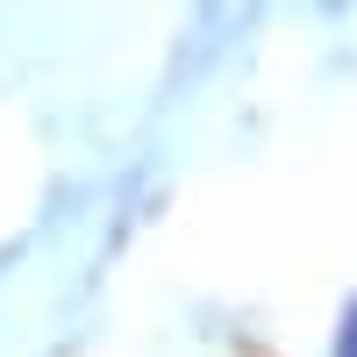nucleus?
<instances>
[{
    "mask_svg": "<svg viewBox=\"0 0 357 357\" xmlns=\"http://www.w3.org/2000/svg\"><path fill=\"white\" fill-rule=\"evenodd\" d=\"M336 357H357V301L343 307V329H336Z\"/></svg>",
    "mask_w": 357,
    "mask_h": 357,
    "instance_id": "obj_1",
    "label": "nucleus"
}]
</instances>
